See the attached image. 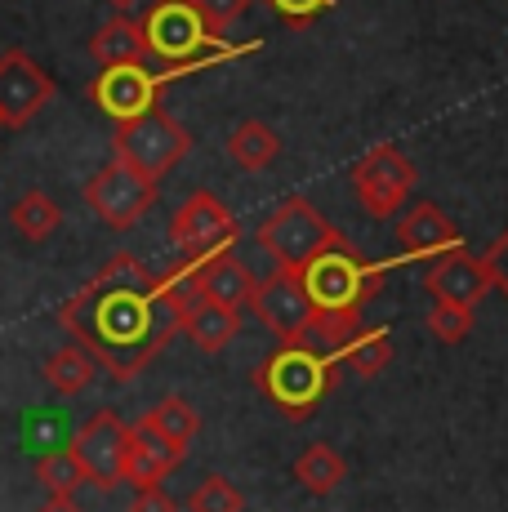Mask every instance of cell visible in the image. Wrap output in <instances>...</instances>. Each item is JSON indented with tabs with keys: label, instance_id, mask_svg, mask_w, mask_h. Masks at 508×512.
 I'll return each instance as SVG.
<instances>
[{
	"label": "cell",
	"instance_id": "6da1fadb",
	"mask_svg": "<svg viewBox=\"0 0 508 512\" xmlns=\"http://www.w3.org/2000/svg\"><path fill=\"white\" fill-rule=\"evenodd\" d=\"M188 303L192 294L170 272L156 277L134 254H112L94 281L58 308V326L116 383H130L183 330Z\"/></svg>",
	"mask_w": 508,
	"mask_h": 512
},
{
	"label": "cell",
	"instance_id": "7a4b0ae2",
	"mask_svg": "<svg viewBox=\"0 0 508 512\" xmlns=\"http://www.w3.org/2000/svg\"><path fill=\"white\" fill-rule=\"evenodd\" d=\"M143 41H148V58H161L170 72H197L205 63L219 58H237L246 49L228 45L205 27L197 0H156L143 14Z\"/></svg>",
	"mask_w": 508,
	"mask_h": 512
},
{
	"label": "cell",
	"instance_id": "3957f363",
	"mask_svg": "<svg viewBox=\"0 0 508 512\" xmlns=\"http://www.w3.org/2000/svg\"><path fill=\"white\" fill-rule=\"evenodd\" d=\"M335 379H339L335 361L312 357V352H304L299 343H281V352H272V357L259 366V374H254L263 397L295 419L312 415V410L321 406V397L335 388Z\"/></svg>",
	"mask_w": 508,
	"mask_h": 512
},
{
	"label": "cell",
	"instance_id": "277c9868",
	"mask_svg": "<svg viewBox=\"0 0 508 512\" xmlns=\"http://www.w3.org/2000/svg\"><path fill=\"white\" fill-rule=\"evenodd\" d=\"M188 152H192V134L165 107H152V112L134 116V121H121L112 134L116 161H125L130 170H139L152 183H161Z\"/></svg>",
	"mask_w": 508,
	"mask_h": 512
},
{
	"label": "cell",
	"instance_id": "5b68a950",
	"mask_svg": "<svg viewBox=\"0 0 508 512\" xmlns=\"http://www.w3.org/2000/svg\"><path fill=\"white\" fill-rule=\"evenodd\" d=\"M339 241L344 236L330 228L317 205L304 201V196H290L286 205H277L272 219L259 228V245L277 259V268H290V272H304L321 250H330Z\"/></svg>",
	"mask_w": 508,
	"mask_h": 512
},
{
	"label": "cell",
	"instance_id": "8992f818",
	"mask_svg": "<svg viewBox=\"0 0 508 512\" xmlns=\"http://www.w3.org/2000/svg\"><path fill=\"white\" fill-rule=\"evenodd\" d=\"M299 277H304L317 308H357L361 312V303L384 281V268H370L353 245L339 241V245H330V250H321Z\"/></svg>",
	"mask_w": 508,
	"mask_h": 512
},
{
	"label": "cell",
	"instance_id": "52a82bcc",
	"mask_svg": "<svg viewBox=\"0 0 508 512\" xmlns=\"http://www.w3.org/2000/svg\"><path fill=\"white\" fill-rule=\"evenodd\" d=\"M85 205L94 210V219L112 232H125L143 219L156 205V183L143 179L139 170H130L125 161H107L90 183H85Z\"/></svg>",
	"mask_w": 508,
	"mask_h": 512
},
{
	"label": "cell",
	"instance_id": "ba28073f",
	"mask_svg": "<svg viewBox=\"0 0 508 512\" xmlns=\"http://www.w3.org/2000/svg\"><path fill=\"white\" fill-rule=\"evenodd\" d=\"M179 72H152L148 63H116V67H99L90 85V98L103 116H112L116 125L134 121V116L161 107V90L165 81H174Z\"/></svg>",
	"mask_w": 508,
	"mask_h": 512
},
{
	"label": "cell",
	"instance_id": "9c48e42d",
	"mask_svg": "<svg viewBox=\"0 0 508 512\" xmlns=\"http://www.w3.org/2000/svg\"><path fill=\"white\" fill-rule=\"evenodd\" d=\"M237 232L232 210L214 192H192L170 219V241L183 259H210L219 250H232Z\"/></svg>",
	"mask_w": 508,
	"mask_h": 512
},
{
	"label": "cell",
	"instance_id": "30bf717a",
	"mask_svg": "<svg viewBox=\"0 0 508 512\" xmlns=\"http://www.w3.org/2000/svg\"><path fill=\"white\" fill-rule=\"evenodd\" d=\"M125 441H130V423L116 410H99L76 428L67 450L81 464L85 481H94L99 490H116L125 481Z\"/></svg>",
	"mask_w": 508,
	"mask_h": 512
},
{
	"label": "cell",
	"instance_id": "8fae6325",
	"mask_svg": "<svg viewBox=\"0 0 508 512\" xmlns=\"http://www.w3.org/2000/svg\"><path fill=\"white\" fill-rule=\"evenodd\" d=\"M50 103H54V76L27 49H18V45L5 49L0 54V125L23 130Z\"/></svg>",
	"mask_w": 508,
	"mask_h": 512
},
{
	"label": "cell",
	"instance_id": "7c38bea8",
	"mask_svg": "<svg viewBox=\"0 0 508 512\" xmlns=\"http://www.w3.org/2000/svg\"><path fill=\"white\" fill-rule=\"evenodd\" d=\"M410 187H415V165L388 143L370 147L353 165V192H357L361 210L375 214V219H393L402 210Z\"/></svg>",
	"mask_w": 508,
	"mask_h": 512
},
{
	"label": "cell",
	"instance_id": "4fadbf2b",
	"mask_svg": "<svg viewBox=\"0 0 508 512\" xmlns=\"http://www.w3.org/2000/svg\"><path fill=\"white\" fill-rule=\"evenodd\" d=\"M250 312L263 321V330L277 334L281 343H295L299 330L308 326V317L317 312V303H312V294H308V285H304L299 272L277 268L272 277L254 281Z\"/></svg>",
	"mask_w": 508,
	"mask_h": 512
},
{
	"label": "cell",
	"instance_id": "5bb4252c",
	"mask_svg": "<svg viewBox=\"0 0 508 512\" xmlns=\"http://www.w3.org/2000/svg\"><path fill=\"white\" fill-rule=\"evenodd\" d=\"M170 277L192 299H210V303H223V308H246L254 294V272L232 250H219L210 259H183L179 268H170Z\"/></svg>",
	"mask_w": 508,
	"mask_h": 512
},
{
	"label": "cell",
	"instance_id": "9a60e30c",
	"mask_svg": "<svg viewBox=\"0 0 508 512\" xmlns=\"http://www.w3.org/2000/svg\"><path fill=\"white\" fill-rule=\"evenodd\" d=\"M424 290L433 294V303H459V308H477V303L491 294V277H486L482 259H473L468 250H451L433 254L424 272Z\"/></svg>",
	"mask_w": 508,
	"mask_h": 512
},
{
	"label": "cell",
	"instance_id": "2e32d148",
	"mask_svg": "<svg viewBox=\"0 0 508 512\" xmlns=\"http://www.w3.org/2000/svg\"><path fill=\"white\" fill-rule=\"evenodd\" d=\"M188 450H179L174 441H165L161 432H152L148 423H130V441H125V481L134 490L139 486H161L174 468L183 464Z\"/></svg>",
	"mask_w": 508,
	"mask_h": 512
},
{
	"label": "cell",
	"instance_id": "e0dca14e",
	"mask_svg": "<svg viewBox=\"0 0 508 512\" xmlns=\"http://www.w3.org/2000/svg\"><path fill=\"white\" fill-rule=\"evenodd\" d=\"M361 334V317H357V308H317L308 317V326L299 330V348L312 352V357H321V361H335V357H344L348 352V343H353Z\"/></svg>",
	"mask_w": 508,
	"mask_h": 512
},
{
	"label": "cell",
	"instance_id": "ac0fdd59",
	"mask_svg": "<svg viewBox=\"0 0 508 512\" xmlns=\"http://www.w3.org/2000/svg\"><path fill=\"white\" fill-rule=\"evenodd\" d=\"M397 245H402L406 254H428V259H433V254L459 245V228L437 210L433 201H419L415 210L397 223Z\"/></svg>",
	"mask_w": 508,
	"mask_h": 512
},
{
	"label": "cell",
	"instance_id": "d6986e66",
	"mask_svg": "<svg viewBox=\"0 0 508 512\" xmlns=\"http://www.w3.org/2000/svg\"><path fill=\"white\" fill-rule=\"evenodd\" d=\"M183 334L197 343L201 352H223L241 334V308H223L210 299H192L183 312Z\"/></svg>",
	"mask_w": 508,
	"mask_h": 512
},
{
	"label": "cell",
	"instance_id": "ffe728a7",
	"mask_svg": "<svg viewBox=\"0 0 508 512\" xmlns=\"http://www.w3.org/2000/svg\"><path fill=\"white\" fill-rule=\"evenodd\" d=\"M90 58L99 67H116V63H143L148 58V41H143V23L116 14L107 18L99 32L90 36Z\"/></svg>",
	"mask_w": 508,
	"mask_h": 512
},
{
	"label": "cell",
	"instance_id": "44dd1931",
	"mask_svg": "<svg viewBox=\"0 0 508 512\" xmlns=\"http://www.w3.org/2000/svg\"><path fill=\"white\" fill-rule=\"evenodd\" d=\"M41 374L58 397H81V392L94 383V374H99V361H94L81 343H67V348H58L54 357L45 361Z\"/></svg>",
	"mask_w": 508,
	"mask_h": 512
},
{
	"label": "cell",
	"instance_id": "7402d4cb",
	"mask_svg": "<svg viewBox=\"0 0 508 512\" xmlns=\"http://www.w3.org/2000/svg\"><path fill=\"white\" fill-rule=\"evenodd\" d=\"M228 156L241 165V170H268L281 156V139L272 125L263 121H241L237 130L228 134Z\"/></svg>",
	"mask_w": 508,
	"mask_h": 512
},
{
	"label": "cell",
	"instance_id": "603a6c76",
	"mask_svg": "<svg viewBox=\"0 0 508 512\" xmlns=\"http://www.w3.org/2000/svg\"><path fill=\"white\" fill-rule=\"evenodd\" d=\"M9 219H14V232L23 236V241H32V245H41V241H50V236L58 232V223H63V210L54 205V196H45V192H23L14 201V210H9Z\"/></svg>",
	"mask_w": 508,
	"mask_h": 512
},
{
	"label": "cell",
	"instance_id": "cb8c5ba5",
	"mask_svg": "<svg viewBox=\"0 0 508 512\" xmlns=\"http://www.w3.org/2000/svg\"><path fill=\"white\" fill-rule=\"evenodd\" d=\"M295 477L304 490H312V495H330V490L348 477V464L335 446H321L317 441V446H308L304 455L295 459Z\"/></svg>",
	"mask_w": 508,
	"mask_h": 512
},
{
	"label": "cell",
	"instance_id": "d4e9b609",
	"mask_svg": "<svg viewBox=\"0 0 508 512\" xmlns=\"http://www.w3.org/2000/svg\"><path fill=\"white\" fill-rule=\"evenodd\" d=\"M143 423H148L152 432H161L165 441H174L179 450H188L192 446V437L201 432V415L188 406L183 397H161L156 406L143 415Z\"/></svg>",
	"mask_w": 508,
	"mask_h": 512
},
{
	"label": "cell",
	"instance_id": "484cf974",
	"mask_svg": "<svg viewBox=\"0 0 508 512\" xmlns=\"http://www.w3.org/2000/svg\"><path fill=\"white\" fill-rule=\"evenodd\" d=\"M36 477H41V486L50 490V495H76L85 481L81 464L72 459V450H45L41 459H36Z\"/></svg>",
	"mask_w": 508,
	"mask_h": 512
},
{
	"label": "cell",
	"instance_id": "4316f807",
	"mask_svg": "<svg viewBox=\"0 0 508 512\" xmlns=\"http://www.w3.org/2000/svg\"><path fill=\"white\" fill-rule=\"evenodd\" d=\"M344 361L353 366L357 374H379L393 361V334L388 330H361L353 343H348V352H344Z\"/></svg>",
	"mask_w": 508,
	"mask_h": 512
},
{
	"label": "cell",
	"instance_id": "83f0119b",
	"mask_svg": "<svg viewBox=\"0 0 508 512\" xmlns=\"http://www.w3.org/2000/svg\"><path fill=\"white\" fill-rule=\"evenodd\" d=\"M192 512H246V495L228 477H205L188 499Z\"/></svg>",
	"mask_w": 508,
	"mask_h": 512
},
{
	"label": "cell",
	"instance_id": "f1b7e54d",
	"mask_svg": "<svg viewBox=\"0 0 508 512\" xmlns=\"http://www.w3.org/2000/svg\"><path fill=\"white\" fill-rule=\"evenodd\" d=\"M473 330V308H459V303H433L428 312V334L442 343H464Z\"/></svg>",
	"mask_w": 508,
	"mask_h": 512
},
{
	"label": "cell",
	"instance_id": "f546056e",
	"mask_svg": "<svg viewBox=\"0 0 508 512\" xmlns=\"http://www.w3.org/2000/svg\"><path fill=\"white\" fill-rule=\"evenodd\" d=\"M197 9H201V18H205V27H210L214 36H223L250 9V0H197Z\"/></svg>",
	"mask_w": 508,
	"mask_h": 512
},
{
	"label": "cell",
	"instance_id": "4dcf8cb0",
	"mask_svg": "<svg viewBox=\"0 0 508 512\" xmlns=\"http://www.w3.org/2000/svg\"><path fill=\"white\" fill-rule=\"evenodd\" d=\"M482 268H486V277H491V290H500L508 299V232L495 236V245L486 250Z\"/></svg>",
	"mask_w": 508,
	"mask_h": 512
},
{
	"label": "cell",
	"instance_id": "1f68e13d",
	"mask_svg": "<svg viewBox=\"0 0 508 512\" xmlns=\"http://www.w3.org/2000/svg\"><path fill=\"white\" fill-rule=\"evenodd\" d=\"M130 512H179V504L165 486H139L130 499Z\"/></svg>",
	"mask_w": 508,
	"mask_h": 512
},
{
	"label": "cell",
	"instance_id": "d6a6232c",
	"mask_svg": "<svg viewBox=\"0 0 508 512\" xmlns=\"http://www.w3.org/2000/svg\"><path fill=\"white\" fill-rule=\"evenodd\" d=\"M272 9H277L286 23H308V18H317L321 9H330L335 0H268Z\"/></svg>",
	"mask_w": 508,
	"mask_h": 512
},
{
	"label": "cell",
	"instance_id": "836d02e7",
	"mask_svg": "<svg viewBox=\"0 0 508 512\" xmlns=\"http://www.w3.org/2000/svg\"><path fill=\"white\" fill-rule=\"evenodd\" d=\"M36 512H81V504H76L72 495H50Z\"/></svg>",
	"mask_w": 508,
	"mask_h": 512
},
{
	"label": "cell",
	"instance_id": "e575fe53",
	"mask_svg": "<svg viewBox=\"0 0 508 512\" xmlns=\"http://www.w3.org/2000/svg\"><path fill=\"white\" fill-rule=\"evenodd\" d=\"M107 5H112V9H116V14H130V9H139V5H143V0H107Z\"/></svg>",
	"mask_w": 508,
	"mask_h": 512
}]
</instances>
